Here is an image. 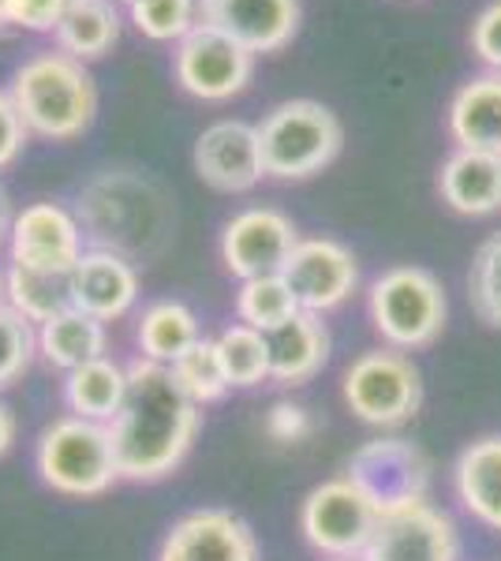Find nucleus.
<instances>
[{"instance_id":"obj_1","label":"nucleus","mask_w":501,"mask_h":561,"mask_svg":"<svg viewBox=\"0 0 501 561\" xmlns=\"http://www.w3.org/2000/svg\"><path fill=\"white\" fill-rule=\"evenodd\" d=\"M203 431V409L172 382L169 367L135 359L127 364V397L109 423L113 454L127 483H161L184 465Z\"/></svg>"},{"instance_id":"obj_2","label":"nucleus","mask_w":501,"mask_h":561,"mask_svg":"<svg viewBox=\"0 0 501 561\" xmlns=\"http://www.w3.org/2000/svg\"><path fill=\"white\" fill-rule=\"evenodd\" d=\"M15 108L31 135H42L49 142L79 139L98 116V87L83 60L68 57L60 49L34 53L23 60L12 76Z\"/></svg>"},{"instance_id":"obj_3","label":"nucleus","mask_w":501,"mask_h":561,"mask_svg":"<svg viewBox=\"0 0 501 561\" xmlns=\"http://www.w3.org/2000/svg\"><path fill=\"white\" fill-rule=\"evenodd\" d=\"M38 479L60 497H102L121 483V465L113 454L105 423H90L79 415H60L34 442Z\"/></svg>"},{"instance_id":"obj_4","label":"nucleus","mask_w":501,"mask_h":561,"mask_svg":"<svg viewBox=\"0 0 501 561\" xmlns=\"http://www.w3.org/2000/svg\"><path fill=\"white\" fill-rule=\"evenodd\" d=\"M371 325L386 348L419 352L445 333L449 304L442 280L423 266H389L367 288Z\"/></svg>"},{"instance_id":"obj_5","label":"nucleus","mask_w":501,"mask_h":561,"mask_svg":"<svg viewBox=\"0 0 501 561\" xmlns=\"http://www.w3.org/2000/svg\"><path fill=\"white\" fill-rule=\"evenodd\" d=\"M254 128H259L262 165L273 180H311L330 169L344 147L337 113L311 98L273 105Z\"/></svg>"},{"instance_id":"obj_6","label":"nucleus","mask_w":501,"mask_h":561,"mask_svg":"<svg viewBox=\"0 0 501 561\" xmlns=\"http://www.w3.org/2000/svg\"><path fill=\"white\" fill-rule=\"evenodd\" d=\"M79 225L83 237H94L98 248L132 259L153 251L166 237V203L150 195V184L124 173H105L79 192Z\"/></svg>"},{"instance_id":"obj_7","label":"nucleus","mask_w":501,"mask_h":561,"mask_svg":"<svg viewBox=\"0 0 501 561\" xmlns=\"http://www.w3.org/2000/svg\"><path fill=\"white\" fill-rule=\"evenodd\" d=\"M341 397L360 423L397 431L408 420H415L419 404H423V375L408 352L382 345L352 359L341 378Z\"/></svg>"},{"instance_id":"obj_8","label":"nucleus","mask_w":501,"mask_h":561,"mask_svg":"<svg viewBox=\"0 0 501 561\" xmlns=\"http://www.w3.org/2000/svg\"><path fill=\"white\" fill-rule=\"evenodd\" d=\"M431 472L434 465L423 454V446H415L412 438H400V434H378V438L363 442L344 468V476L367 494L378 517L431 502Z\"/></svg>"},{"instance_id":"obj_9","label":"nucleus","mask_w":501,"mask_h":561,"mask_svg":"<svg viewBox=\"0 0 501 561\" xmlns=\"http://www.w3.org/2000/svg\"><path fill=\"white\" fill-rule=\"evenodd\" d=\"M378 520V510L349 476L326 479L299 502V531H304L307 547L330 561L363 558Z\"/></svg>"},{"instance_id":"obj_10","label":"nucleus","mask_w":501,"mask_h":561,"mask_svg":"<svg viewBox=\"0 0 501 561\" xmlns=\"http://www.w3.org/2000/svg\"><path fill=\"white\" fill-rule=\"evenodd\" d=\"M172 76L184 94L198 102H229L243 94L254 76V53L229 34L195 23L172 53Z\"/></svg>"},{"instance_id":"obj_11","label":"nucleus","mask_w":501,"mask_h":561,"mask_svg":"<svg viewBox=\"0 0 501 561\" xmlns=\"http://www.w3.org/2000/svg\"><path fill=\"white\" fill-rule=\"evenodd\" d=\"M299 243L296 221L277 206H248L221 229V262L236 280L266 277L285 270Z\"/></svg>"},{"instance_id":"obj_12","label":"nucleus","mask_w":501,"mask_h":561,"mask_svg":"<svg viewBox=\"0 0 501 561\" xmlns=\"http://www.w3.org/2000/svg\"><path fill=\"white\" fill-rule=\"evenodd\" d=\"M83 225L60 203H31L12 217L8 262L42 274H71L83 259Z\"/></svg>"},{"instance_id":"obj_13","label":"nucleus","mask_w":501,"mask_h":561,"mask_svg":"<svg viewBox=\"0 0 501 561\" xmlns=\"http://www.w3.org/2000/svg\"><path fill=\"white\" fill-rule=\"evenodd\" d=\"M281 277L288 280L304 311L326 314L352 300V293L360 288V262L352 248L333 237H299Z\"/></svg>"},{"instance_id":"obj_14","label":"nucleus","mask_w":501,"mask_h":561,"mask_svg":"<svg viewBox=\"0 0 501 561\" xmlns=\"http://www.w3.org/2000/svg\"><path fill=\"white\" fill-rule=\"evenodd\" d=\"M153 561H262V547L240 513L203 505L172 520Z\"/></svg>"},{"instance_id":"obj_15","label":"nucleus","mask_w":501,"mask_h":561,"mask_svg":"<svg viewBox=\"0 0 501 561\" xmlns=\"http://www.w3.org/2000/svg\"><path fill=\"white\" fill-rule=\"evenodd\" d=\"M360 561H460L457 524L431 502L386 513Z\"/></svg>"},{"instance_id":"obj_16","label":"nucleus","mask_w":501,"mask_h":561,"mask_svg":"<svg viewBox=\"0 0 501 561\" xmlns=\"http://www.w3.org/2000/svg\"><path fill=\"white\" fill-rule=\"evenodd\" d=\"M191 161H195L198 180L221 195H243L266 176L259 128L248 121H217L203 128L195 150H191Z\"/></svg>"},{"instance_id":"obj_17","label":"nucleus","mask_w":501,"mask_h":561,"mask_svg":"<svg viewBox=\"0 0 501 561\" xmlns=\"http://www.w3.org/2000/svg\"><path fill=\"white\" fill-rule=\"evenodd\" d=\"M198 23L229 34L259 57L296 38L299 0H198Z\"/></svg>"},{"instance_id":"obj_18","label":"nucleus","mask_w":501,"mask_h":561,"mask_svg":"<svg viewBox=\"0 0 501 561\" xmlns=\"http://www.w3.org/2000/svg\"><path fill=\"white\" fill-rule=\"evenodd\" d=\"M68 285H71V307L109 325V322H121L124 314H132V307L139 304L143 280L132 259L105 248H90L68 274Z\"/></svg>"},{"instance_id":"obj_19","label":"nucleus","mask_w":501,"mask_h":561,"mask_svg":"<svg viewBox=\"0 0 501 561\" xmlns=\"http://www.w3.org/2000/svg\"><path fill=\"white\" fill-rule=\"evenodd\" d=\"M266 341H270V382L277 386L288 389L307 386L330 364L333 337L326 330L322 314L299 311L296 319H288L285 325L266 333Z\"/></svg>"},{"instance_id":"obj_20","label":"nucleus","mask_w":501,"mask_h":561,"mask_svg":"<svg viewBox=\"0 0 501 561\" xmlns=\"http://www.w3.org/2000/svg\"><path fill=\"white\" fill-rule=\"evenodd\" d=\"M439 195L460 217H490L501 210V158L479 150H453L439 169Z\"/></svg>"},{"instance_id":"obj_21","label":"nucleus","mask_w":501,"mask_h":561,"mask_svg":"<svg viewBox=\"0 0 501 561\" xmlns=\"http://www.w3.org/2000/svg\"><path fill=\"white\" fill-rule=\"evenodd\" d=\"M453 494L482 528L501 531V434H482L453 465Z\"/></svg>"},{"instance_id":"obj_22","label":"nucleus","mask_w":501,"mask_h":561,"mask_svg":"<svg viewBox=\"0 0 501 561\" xmlns=\"http://www.w3.org/2000/svg\"><path fill=\"white\" fill-rule=\"evenodd\" d=\"M445 124L460 150L501 158V71H482V76L468 79L453 94Z\"/></svg>"},{"instance_id":"obj_23","label":"nucleus","mask_w":501,"mask_h":561,"mask_svg":"<svg viewBox=\"0 0 501 561\" xmlns=\"http://www.w3.org/2000/svg\"><path fill=\"white\" fill-rule=\"evenodd\" d=\"M60 397H64L68 415H79V420H90V423H105L109 427V423L116 420V412L124 409L127 367L116 364L113 356L90 359V364L64 375Z\"/></svg>"},{"instance_id":"obj_24","label":"nucleus","mask_w":501,"mask_h":561,"mask_svg":"<svg viewBox=\"0 0 501 561\" xmlns=\"http://www.w3.org/2000/svg\"><path fill=\"white\" fill-rule=\"evenodd\" d=\"M102 356H109L105 322L90 319V314L76 311V307H68V311H60L57 319L38 325V359L64 370V375L90 364V359H102Z\"/></svg>"},{"instance_id":"obj_25","label":"nucleus","mask_w":501,"mask_h":561,"mask_svg":"<svg viewBox=\"0 0 501 561\" xmlns=\"http://www.w3.org/2000/svg\"><path fill=\"white\" fill-rule=\"evenodd\" d=\"M195 341H203V325L184 300H153L150 307H143L139 322H135V345L150 364L169 367Z\"/></svg>"},{"instance_id":"obj_26","label":"nucleus","mask_w":501,"mask_h":561,"mask_svg":"<svg viewBox=\"0 0 501 561\" xmlns=\"http://www.w3.org/2000/svg\"><path fill=\"white\" fill-rule=\"evenodd\" d=\"M57 49L76 60H98L121 42V12L113 0H68L57 31Z\"/></svg>"},{"instance_id":"obj_27","label":"nucleus","mask_w":501,"mask_h":561,"mask_svg":"<svg viewBox=\"0 0 501 561\" xmlns=\"http://www.w3.org/2000/svg\"><path fill=\"white\" fill-rule=\"evenodd\" d=\"M0 300L15 307L26 322L42 325L71 307V285L68 274H42V270H23L8 262L0 270Z\"/></svg>"},{"instance_id":"obj_28","label":"nucleus","mask_w":501,"mask_h":561,"mask_svg":"<svg viewBox=\"0 0 501 561\" xmlns=\"http://www.w3.org/2000/svg\"><path fill=\"white\" fill-rule=\"evenodd\" d=\"M169 375H172V382H177L180 393H184L191 404H198V409L225 401V397H229V389H232L214 337L195 341V345H191L184 356L172 359Z\"/></svg>"},{"instance_id":"obj_29","label":"nucleus","mask_w":501,"mask_h":561,"mask_svg":"<svg viewBox=\"0 0 501 561\" xmlns=\"http://www.w3.org/2000/svg\"><path fill=\"white\" fill-rule=\"evenodd\" d=\"M304 311L296 300V293L288 288V280L281 274L266 277H251L240 280V293H236V319L259 333H273L277 325H285L288 319Z\"/></svg>"},{"instance_id":"obj_30","label":"nucleus","mask_w":501,"mask_h":561,"mask_svg":"<svg viewBox=\"0 0 501 561\" xmlns=\"http://www.w3.org/2000/svg\"><path fill=\"white\" fill-rule=\"evenodd\" d=\"M217 352H221L225 375L232 389H254L270 382V341L266 333L251 330L243 322H232L217 333Z\"/></svg>"},{"instance_id":"obj_31","label":"nucleus","mask_w":501,"mask_h":561,"mask_svg":"<svg viewBox=\"0 0 501 561\" xmlns=\"http://www.w3.org/2000/svg\"><path fill=\"white\" fill-rule=\"evenodd\" d=\"M468 300L479 322L501 330V232H490L468 266Z\"/></svg>"},{"instance_id":"obj_32","label":"nucleus","mask_w":501,"mask_h":561,"mask_svg":"<svg viewBox=\"0 0 501 561\" xmlns=\"http://www.w3.org/2000/svg\"><path fill=\"white\" fill-rule=\"evenodd\" d=\"M38 359V325L0 300V393L12 389Z\"/></svg>"},{"instance_id":"obj_33","label":"nucleus","mask_w":501,"mask_h":561,"mask_svg":"<svg viewBox=\"0 0 501 561\" xmlns=\"http://www.w3.org/2000/svg\"><path fill=\"white\" fill-rule=\"evenodd\" d=\"M132 23L150 42H180L198 23V0H135Z\"/></svg>"},{"instance_id":"obj_34","label":"nucleus","mask_w":501,"mask_h":561,"mask_svg":"<svg viewBox=\"0 0 501 561\" xmlns=\"http://www.w3.org/2000/svg\"><path fill=\"white\" fill-rule=\"evenodd\" d=\"M262 427H266V434L277 442V446H299V442H307L315 434V420H311V412H307L304 404L273 401Z\"/></svg>"},{"instance_id":"obj_35","label":"nucleus","mask_w":501,"mask_h":561,"mask_svg":"<svg viewBox=\"0 0 501 561\" xmlns=\"http://www.w3.org/2000/svg\"><path fill=\"white\" fill-rule=\"evenodd\" d=\"M68 0H4V20L12 31L53 34Z\"/></svg>"},{"instance_id":"obj_36","label":"nucleus","mask_w":501,"mask_h":561,"mask_svg":"<svg viewBox=\"0 0 501 561\" xmlns=\"http://www.w3.org/2000/svg\"><path fill=\"white\" fill-rule=\"evenodd\" d=\"M471 53L490 71H501V0H490L471 23Z\"/></svg>"},{"instance_id":"obj_37","label":"nucleus","mask_w":501,"mask_h":561,"mask_svg":"<svg viewBox=\"0 0 501 561\" xmlns=\"http://www.w3.org/2000/svg\"><path fill=\"white\" fill-rule=\"evenodd\" d=\"M26 139H31V131H26L20 108H15L8 90H0V173H4V169H12L15 161L23 158Z\"/></svg>"},{"instance_id":"obj_38","label":"nucleus","mask_w":501,"mask_h":561,"mask_svg":"<svg viewBox=\"0 0 501 561\" xmlns=\"http://www.w3.org/2000/svg\"><path fill=\"white\" fill-rule=\"evenodd\" d=\"M15 438H20V420H15L12 404L0 401V460H4L8 454H12Z\"/></svg>"},{"instance_id":"obj_39","label":"nucleus","mask_w":501,"mask_h":561,"mask_svg":"<svg viewBox=\"0 0 501 561\" xmlns=\"http://www.w3.org/2000/svg\"><path fill=\"white\" fill-rule=\"evenodd\" d=\"M12 195L4 192V184H0V248H8V232H12Z\"/></svg>"},{"instance_id":"obj_40","label":"nucleus","mask_w":501,"mask_h":561,"mask_svg":"<svg viewBox=\"0 0 501 561\" xmlns=\"http://www.w3.org/2000/svg\"><path fill=\"white\" fill-rule=\"evenodd\" d=\"M4 34H12V26L4 20V0H0V38H4Z\"/></svg>"},{"instance_id":"obj_41","label":"nucleus","mask_w":501,"mask_h":561,"mask_svg":"<svg viewBox=\"0 0 501 561\" xmlns=\"http://www.w3.org/2000/svg\"><path fill=\"white\" fill-rule=\"evenodd\" d=\"M121 4H127V8H132V4H135V0H121Z\"/></svg>"},{"instance_id":"obj_42","label":"nucleus","mask_w":501,"mask_h":561,"mask_svg":"<svg viewBox=\"0 0 501 561\" xmlns=\"http://www.w3.org/2000/svg\"><path fill=\"white\" fill-rule=\"evenodd\" d=\"M344 561H360V558H344Z\"/></svg>"}]
</instances>
